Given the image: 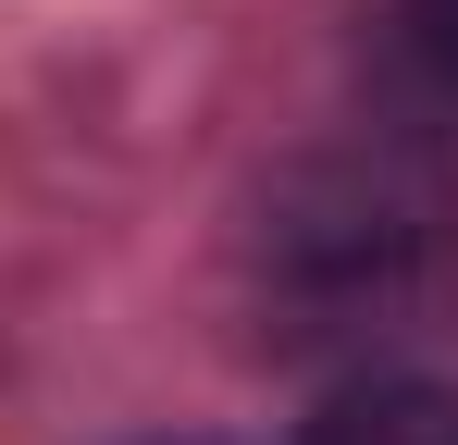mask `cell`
Here are the masks:
<instances>
[{"mask_svg":"<svg viewBox=\"0 0 458 445\" xmlns=\"http://www.w3.org/2000/svg\"><path fill=\"white\" fill-rule=\"evenodd\" d=\"M310 445H458V383H360L322 408Z\"/></svg>","mask_w":458,"mask_h":445,"instance_id":"cell-2","label":"cell"},{"mask_svg":"<svg viewBox=\"0 0 458 445\" xmlns=\"http://www.w3.org/2000/svg\"><path fill=\"white\" fill-rule=\"evenodd\" d=\"M458 248V186L421 148H335L298 161L260 211V260L273 285L322 309V322H360V309H409V297L446 273Z\"/></svg>","mask_w":458,"mask_h":445,"instance_id":"cell-1","label":"cell"},{"mask_svg":"<svg viewBox=\"0 0 458 445\" xmlns=\"http://www.w3.org/2000/svg\"><path fill=\"white\" fill-rule=\"evenodd\" d=\"M409 38H421V63L458 87V0H409Z\"/></svg>","mask_w":458,"mask_h":445,"instance_id":"cell-3","label":"cell"}]
</instances>
